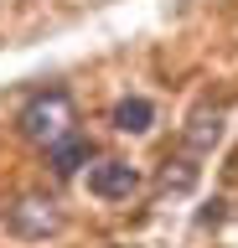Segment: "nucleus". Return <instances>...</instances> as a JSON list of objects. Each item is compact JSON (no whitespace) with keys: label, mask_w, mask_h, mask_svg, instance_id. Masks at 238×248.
I'll return each instance as SVG.
<instances>
[{"label":"nucleus","mask_w":238,"mask_h":248,"mask_svg":"<svg viewBox=\"0 0 238 248\" xmlns=\"http://www.w3.org/2000/svg\"><path fill=\"white\" fill-rule=\"evenodd\" d=\"M73 124H78V108H73V93L67 88H47V93H36L32 104L16 114V129L32 145H57V140H67L73 135Z\"/></svg>","instance_id":"f257e3e1"},{"label":"nucleus","mask_w":238,"mask_h":248,"mask_svg":"<svg viewBox=\"0 0 238 248\" xmlns=\"http://www.w3.org/2000/svg\"><path fill=\"white\" fill-rule=\"evenodd\" d=\"M5 228L16 232V238H52V232H63V207L52 197H42V191H26V197H16L11 207H5Z\"/></svg>","instance_id":"f03ea898"},{"label":"nucleus","mask_w":238,"mask_h":248,"mask_svg":"<svg viewBox=\"0 0 238 248\" xmlns=\"http://www.w3.org/2000/svg\"><path fill=\"white\" fill-rule=\"evenodd\" d=\"M88 191L98 202H129L140 191V170L129 160H98V166H88Z\"/></svg>","instance_id":"7ed1b4c3"},{"label":"nucleus","mask_w":238,"mask_h":248,"mask_svg":"<svg viewBox=\"0 0 238 248\" xmlns=\"http://www.w3.org/2000/svg\"><path fill=\"white\" fill-rule=\"evenodd\" d=\"M88 155H94V140H83L78 129L67 140H57V145H47V166H52V176H78V166H88Z\"/></svg>","instance_id":"20e7f679"},{"label":"nucleus","mask_w":238,"mask_h":248,"mask_svg":"<svg viewBox=\"0 0 238 248\" xmlns=\"http://www.w3.org/2000/svg\"><path fill=\"white\" fill-rule=\"evenodd\" d=\"M150 119H156L150 98H125V104H114V129H119V135H145Z\"/></svg>","instance_id":"39448f33"},{"label":"nucleus","mask_w":238,"mask_h":248,"mask_svg":"<svg viewBox=\"0 0 238 248\" xmlns=\"http://www.w3.org/2000/svg\"><path fill=\"white\" fill-rule=\"evenodd\" d=\"M218 140H222V114L218 108H197L191 124H187V145L191 150H212Z\"/></svg>","instance_id":"423d86ee"},{"label":"nucleus","mask_w":238,"mask_h":248,"mask_svg":"<svg viewBox=\"0 0 238 248\" xmlns=\"http://www.w3.org/2000/svg\"><path fill=\"white\" fill-rule=\"evenodd\" d=\"M191 186H197V166H191V160H166L160 191H191Z\"/></svg>","instance_id":"0eeeda50"}]
</instances>
